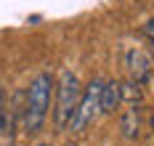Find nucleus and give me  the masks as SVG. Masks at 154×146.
Masks as SVG:
<instances>
[{
    "instance_id": "nucleus-1",
    "label": "nucleus",
    "mask_w": 154,
    "mask_h": 146,
    "mask_svg": "<svg viewBox=\"0 0 154 146\" xmlns=\"http://www.w3.org/2000/svg\"><path fill=\"white\" fill-rule=\"evenodd\" d=\"M56 90V80L51 72H40L35 75V80L27 88L24 96V109H21V128L27 133H37L48 120V109H51V96Z\"/></svg>"
},
{
    "instance_id": "nucleus-2",
    "label": "nucleus",
    "mask_w": 154,
    "mask_h": 146,
    "mask_svg": "<svg viewBox=\"0 0 154 146\" xmlns=\"http://www.w3.org/2000/svg\"><path fill=\"white\" fill-rule=\"evenodd\" d=\"M80 96H82V85H80V77L75 72L64 69L59 82H56V128L66 130L72 117H75V109L80 104Z\"/></svg>"
},
{
    "instance_id": "nucleus-3",
    "label": "nucleus",
    "mask_w": 154,
    "mask_h": 146,
    "mask_svg": "<svg viewBox=\"0 0 154 146\" xmlns=\"http://www.w3.org/2000/svg\"><path fill=\"white\" fill-rule=\"evenodd\" d=\"M101 85H104V80H91L82 88L80 104H77L75 117H72V122H69L72 133H82V130L96 120V114L101 112V104H98V98H101Z\"/></svg>"
},
{
    "instance_id": "nucleus-4",
    "label": "nucleus",
    "mask_w": 154,
    "mask_h": 146,
    "mask_svg": "<svg viewBox=\"0 0 154 146\" xmlns=\"http://www.w3.org/2000/svg\"><path fill=\"white\" fill-rule=\"evenodd\" d=\"M120 130L128 141H138L141 138V130H143V114H141L138 104H128V109L120 117Z\"/></svg>"
},
{
    "instance_id": "nucleus-5",
    "label": "nucleus",
    "mask_w": 154,
    "mask_h": 146,
    "mask_svg": "<svg viewBox=\"0 0 154 146\" xmlns=\"http://www.w3.org/2000/svg\"><path fill=\"white\" fill-rule=\"evenodd\" d=\"M125 66H128V72H130V80H136V82H146L149 75H152V59H149L143 50H128Z\"/></svg>"
},
{
    "instance_id": "nucleus-6",
    "label": "nucleus",
    "mask_w": 154,
    "mask_h": 146,
    "mask_svg": "<svg viewBox=\"0 0 154 146\" xmlns=\"http://www.w3.org/2000/svg\"><path fill=\"white\" fill-rule=\"evenodd\" d=\"M98 104H101V114H114V109L122 104V90H120V82L109 80L101 85V98H98Z\"/></svg>"
},
{
    "instance_id": "nucleus-7",
    "label": "nucleus",
    "mask_w": 154,
    "mask_h": 146,
    "mask_svg": "<svg viewBox=\"0 0 154 146\" xmlns=\"http://www.w3.org/2000/svg\"><path fill=\"white\" fill-rule=\"evenodd\" d=\"M16 144V109L11 104L5 106V112L0 114V146H14Z\"/></svg>"
},
{
    "instance_id": "nucleus-8",
    "label": "nucleus",
    "mask_w": 154,
    "mask_h": 146,
    "mask_svg": "<svg viewBox=\"0 0 154 146\" xmlns=\"http://www.w3.org/2000/svg\"><path fill=\"white\" fill-rule=\"evenodd\" d=\"M120 90H122V101H125V104H141V98H143L141 82H136V80L120 82Z\"/></svg>"
},
{
    "instance_id": "nucleus-9",
    "label": "nucleus",
    "mask_w": 154,
    "mask_h": 146,
    "mask_svg": "<svg viewBox=\"0 0 154 146\" xmlns=\"http://www.w3.org/2000/svg\"><path fill=\"white\" fill-rule=\"evenodd\" d=\"M143 35H146V37L154 43V19H149V21L143 24Z\"/></svg>"
},
{
    "instance_id": "nucleus-10",
    "label": "nucleus",
    "mask_w": 154,
    "mask_h": 146,
    "mask_svg": "<svg viewBox=\"0 0 154 146\" xmlns=\"http://www.w3.org/2000/svg\"><path fill=\"white\" fill-rule=\"evenodd\" d=\"M5 106H8V104H5V93H3V90H0V114L5 112Z\"/></svg>"
},
{
    "instance_id": "nucleus-11",
    "label": "nucleus",
    "mask_w": 154,
    "mask_h": 146,
    "mask_svg": "<svg viewBox=\"0 0 154 146\" xmlns=\"http://www.w3.org/2000/svg\"><path fill=\"white\" fill-rule=\"evenodd\" d=\"M149 130H152V133H154V106H152V109H149Z\"/></svg>"
}]
</instances>
